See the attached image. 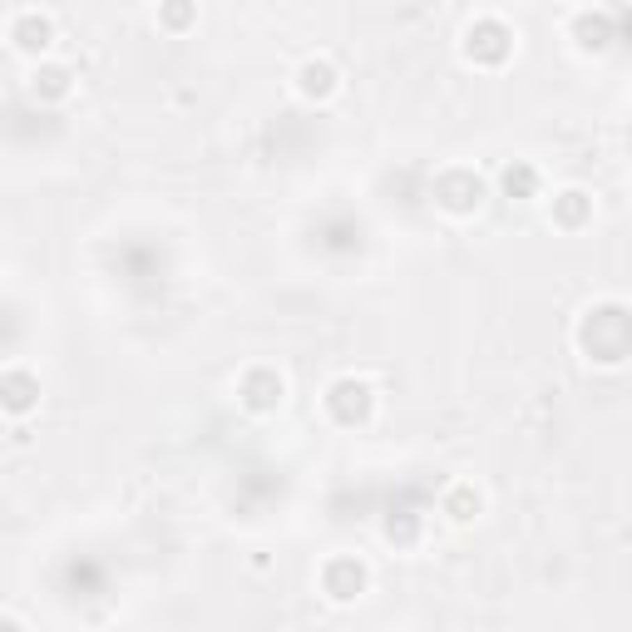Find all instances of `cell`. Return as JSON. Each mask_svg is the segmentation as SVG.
<instances>
[{
    "label": "cell",
    "mask_w": 632,
    "mask_h": 632,
    "mask_svg": "<svg viewBox=\"0 0 632 632\" xmlns=\"http://www.w3.org/2000/svg\"><path fill=\"white\" fill-rule=\"evenodd\" d=\"M20 35H25L20 45H45V35H49V25H45V20H25V25H20Z\"/></svg>",
    "instance_id": "1"
},
{
    "label": "cell",
    "mask_w": 632,
    "mask_h": 632,
    "mask_svg": "<svg viewBox=\"0 0 632 632\" xmlns=\"http://www.w3.org/2000/svg\"><path fill=\"white\" fill-rule=\"evenodd\" d=\"M326 84H331L326 70H307V89H326Z\"/></svg>",
    "instance_id": "2"
}]
</instances>
